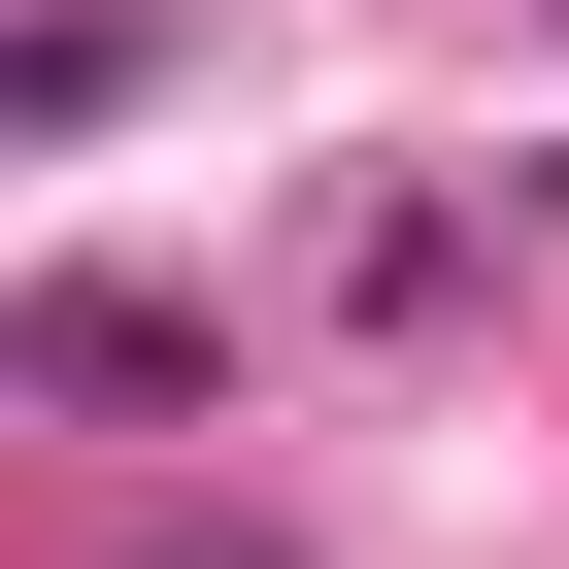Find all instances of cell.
I'll list each match as a JSON object with an SVG mask.
<instances>
[{
  "label": "cell",
  "instance_id": "6da1fadb",
  "mask_svg": "<svg viewBox=\"0 0 569 569\" xmlns=\"http://www.w3.org/2000/svg\"><path fill=\"white\" fill-rule=\"evenodd\" d=\"M0 369H34V402H201V302H134V268H68V302L0 336Z\"/></svg>",
  "mask_w": 569,
  "mask_h": 569
},
{
  "label": "cell",
  "instance_id": "7a4b0ae2",
  "mask_svg": "<svg viewBox=\"0 0 569 569\" xmlns=\"http://www.w3.org/2000/svg\"><path fill=\"white\" fill-rule=\"evenodd\" d=\"M168 569H302V536H168Z\"/></svg>",
  "mask_w": 569,
  "mask_h": 569
}]
</instances>
